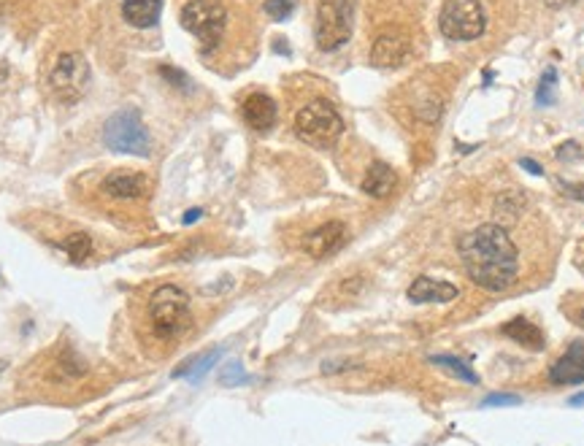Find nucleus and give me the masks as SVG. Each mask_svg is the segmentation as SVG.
Returning a JSON list of instances; mask_svg holds the SVG:
<instances>
[{"label": "nucleus", "mask_w": 584, "mask_h": 446, "mask_svg": "<svg viewBox=\"0 0 584 446\" xmlns=\"http://www.w3.org/2000/svg\"><path fill=\"white\" fill-rule=\"evenodd\" d=\"M460 260L471 281L487 293H503L520 278V249L498 222L479 225L460 238Z\"/></svg>", "instance_id": "nucleus-1"}, {"label": "nucleus", "mask_w": 584, "mask_h": 446, "mask_svg": "<svg viewBox=\"0 0 584 446\" xmlns=\"http://www.w3.org/2000/svg\"><path fill=\"white\" fill-rule=\"evenodd\" d=\"M146 322L154 339L179 341L192 327V308L189 295L176 284H163L149 295L146 303Z\"/></svg>", "instance_id": "nucleus-2"}, {"label": "nucleus", "mask_w": 584, "mask_h": 446, "mask_svg": "<svg viewBox=\"0 0 584 446\" xmlns=\"http://www.w3.org/2000/svg\"><path fill=\"white\" fill-rule=\"evenodd\" d=\"M295 133L298 139L306 141L308 146L327 149L341 139L344 133V119L339 108L333 106L327 98H314L295 114Z\"/></svg>", "instance_id": "nucleus-3"}, {"label": "nucleus", "mask_w": 584, "mask_h": 446, "mask_svg": "<svg viewBox=\"0 0 584 446\" xmlns=\"http://www.w3.org/2000/svg\"><path fill=\"white\" fill-rule=\"evenodd\" d=\"M182 25L198 38L203 52H214L228 30V6L225 0H185Z\"/></svg>", "instance_id": "nucleus-4"}, {"label": "nucleus", "mask_w": 584, "mask_h": 446, "mask_svg": "<svg viewBox=\"0 0 584 446\" xmlns=\"http://www.w3.org/2000/svg\"><path fill=\"white\" fill-rule=\"evenodd\" d=\"M354 8H357V0H320L317 3L314 38L322 52H336L352 38Z\"/></svg>", "instance_id": "nucleus-5"}, {"label": "nucleus", "mask_w": 584, "mask_h": 446, "mask_svg": "<svg viewBox=\"0 0 584 446\" xmlns=\"http://www.w3.org/2000/svg\"><path fill=\"white\" fill-rule=\"evenodd\" d=\"M103 143L117 154L146 157L152 152L149 133H146V127L141 122V114L136 108H122V111L108 117L106 124H103Z\"/></svg>", "instance_id": "nucleus-6"}, {"label": "nucleus", "mask_w": 584, "mask_h": 446, "mask_svg": "<svg viewBox=\"0 0 584 446\" xmlns=\"http://www.w3.org/2000/svg\"><path fill=\"white\" fill-rule=\"evenodd\" d=\"M438 28L452 41H477L487 28L484 6L479 0H446L438 14Z\"/></svg>", "instance_id": "nucleus-7"}, {"label": "nucleus", "mask_w": 584, "mask_h": 446, "mask_svg": "<svg viewBox=\"0 0 584 446\" xmlns=\"http://www.w3.org/2000/svg\"><path fill=\"white\" fill-rule=\"evenodd\" d=\"M49 84H52V90L62 103H76L87 90V84H90L87 57L81 52H62L54 62V68H52Z\"/></svg>", "instance_id": "nucleus-8"}, {"label": "nucleus", "mask_w": 584, "mask_h": 446, "mask_svg": "<svg viewBox=\"0 0 584 446\" xmlns=\"http://www.w3.org/2000/svg\"><path fill=\"white\" fill-rule=\"evenodd\" d=\"M411 30L406 25H385L379 28L373 35V44H370L368 60L376 68H400L403 62L411 57Z\"/></svg>", "instance_id": "nucleus-9"}, {"label": "nucleus", "mask_w": 584, "mask_h": 446, "mask_svg": "<svg viewBox=\"0 0 584 446\" xmlns=\"http://www.w3.org/2000/svg\"><path fill=\"white\" fill-rule=\"evenodd\" d=\"M444 90L436 87L428 78L411 81V95H409V114L416 122L436 124L444 114Z\"/></svg>", "instance_id": "nucleus-10"}, {"label": "nucleus", "mask_w": 584, "mask_h": 446, "mask_svg": "<svg viewBox=\"0 0 584 446\" xmlns=\"http://www.w3.org/2000/svg\"><path fill=\"white\" fill-rule=\"evenodd\" d=\"M344 241H346V225L333 219V222H325L308 233L303 238V252L314 260H325V257L336 254L344 247Z\"/></svg>", "instance_id": "nucleus-11"}, {"label": "nucleus", "mask_w": 584, "mask_h": 446, "mask_svg": "<svg viewBox=\"0 0 584 446\" xmlns=\"http://www.w3.org/2000/svg\"><path fill=\"white\" fill-rule=\"evenodd\" d=\"M100 189L114 200H141L149 195V179L139 170H111Z\"/></svg>", "instance_id": "nucleus-12"}, {"label": "nucleus", "mask_w": 584, "mask_h": 446, "mask_svg": "<svg viewBox=\"0 0 584 446\" xmlns=\"http://www.w3.org/2000/svg\"><path fill=\"white\" fill-rule=\"evenodd\" d=\"M241 117H244V122L249 124L255 133H268V130L276 124V117H279L276 100L265 93L246 95L244 103H241Z\"/></svg>", "instance_id": "nucleus-13"}, {"label": "nucleus", "mask_w": 584, "mask_h": 446, "mask_svg": "<svg viewBox=\"0 0 584 446\" xmlns=\"http://www.w3.org/2000/svg\"><path fill=\"white\" fill-rule=\"evenodd\" d=\"M552 385H584V341H573L549 368Z\"/></svg>", "instance_id": "nucleus-14"}, {"label": "nucleus", "mask_w": 584, "mask_h": 446, "mask_svg": "<svg viewBox=\"0 0 584 446\" xmlns=\"http://www.w3.org/2000/svg\"><path fill=\"white\" fill-rule=\"evenodd\" d=\"M457 298V287L449 281H438L431 276H419L409 287V300L411 303H449Z\"/></svg>", "instance_id": "nucleus-15"}, {"label": "nucleus", "mask_w": 584, "mask_h": 446, "mask_svg": "<svg viewBox=\"0 0 584 446\" xmlns=\"http://www.w3.org/2000/svg\"><path fill=\"white\" fill-rule=\"evenodd\" d=\"M501 333L508 336L511 341H517V344L525 346V349H530V352H541V349L547 346V339H544L541 327L530 322L527 317H514V319L503 322Z\"/></svg>", "instance_id": "nucleus-16"}, {"label": "nucleus", "mask_w": 584, "mask_h": 446, "mask_svg": "<svg viewBox=\"0 0 584 446\" xmlns=\"http://www.w3.org/2000/svg\"><path fill=\"white\" fill-rule=\"evenodd\" d=\"M163 0H122V19L130 28H154L160 22Z\"/></svg>", "instance_id": "nucleus-17"}, {"label": "nucleus", "mask_w": 584, "mask_h": 446, "mask_svg": "<svg viewBox=\"0 0 584 446\" xmlns=\"http://www.w3.org/2000/svg\"><path fill=\"white\" fill-rule=\"evenodd\" d=\"M392 187H395V170L382 160H373L366 170V176H363V192L370 195V198L382 200L392 192Z\"/></svg>", "instance_id": "nucleus-18"}, {"label": "nucleus", "mask_w": 584, "mask_h": 446, "mask_svg": "<svg viewBox=\"0 0 584 446\" xmlns=\"http://www.w3.org/2000/svg\"><path fill=\"white\" fill-rule=\"evenodd\" d=\"M525 209V198L520 195V192H503L501 198H498V203H495V214H498V225L501 228H508V225H514L517 219H520V214H522Z\"/></svg>", "instance_id": "nucleus-19"}, {"label": "nucleus", "mask_w": 584, "mask_h": 446, "mask_svg": "<svg viewBox=\"0 0 584 446\" xmlns=\"http://www.w3.org/2000/svg\"><path fill=\"white\" fill-rule=\"evenodd\" d=\"M60 249L68 254V260L78 265V262H84L90 254H93V238H90L87 233L76 230V233H71V235L62 238Z\"/></svg>", "instance_id": "nucleus-20"}, {"label": "nucleus", "mask_w": 584, "mask_h": 446, "mask_svg": "<svg viewBox=\"0 0 584 446\" xmlns=\"http://www.w3.org/2000/svg\"><path fill=\"white\" fill-rule=\"evenodd\" d=\"M216 360H219V352H209V354H203L200 360H187L185 365H179V368L173 370V376H182V373H187L189 370V379L192 382H200L206 373H209V368L214 365Z\"/></svg>", "instance_id": "nucleus-21"}, {"label": "nucleus", "mask_w": 584, "mask_h": 446, "mask_svg": "<svg viewBox=\"0 0 584 446\" xmlns=\"http://www.w3.org/2000/svg\"><path fill=\"white\" fill-rule=\"evenodd\" d=\"M436 365H441V368H449L457 379H462L465 385H477V373L468 368L462 360H457V357H452V354H436V357H431Z\"/></svg>", "instance_id": "nucleus-22"}, {"label": "nucleus", "mask_w": 584, "mask_h": 446, "mask_svg": "<svg viewBox=\"0 0 584 446\" xmlns=\"http://www.w3.org/2000/svg\"><path fill=\"white\" fill-rule=\"evenodd\" d=\"M557 100V71L554 68H547L544 76H541V84H538V106H552Z\"/></svg>", "instance_id": "nucleus-23"}, {"label": "nucleus", "mask_w": 584, "mask_h": 446, "mask_svg": "<svg viewBox=\"0 0 584 446\" xmlns=\"http://www.w3.org/2000/svg\"><path fill=\"white\" fill-rule=\"evenodd\" d=\"M84 370H87L84 360H78L74 352L60 354V360H57V373H60L62 379H81ZM60 376H57V379H60Z\"/></svg>", "instance_id": "nucleus-24"}, {"label": "nucleus", "mask_w": 584, "mask_h": 446, "mask_svg": "<svg viewBox=\"0 0 584 446\" xmlns=\"http://www.w3.org/2000/svg\"><path fill=\"white\" fill-rule=\"evenodd\" d=\"M262 8L274 22H284L298 8V0H262Z\"/></svg>", "instance_id": "nucleus-25"}, {"label": "nucleus", "mask_w": 584, "mask_h": 446, "mask_svg": "<svg viewBox=\"0 0 584 446\" xmlns=\"http://www.w3.org/2000/svg\"><path fill=\"white\" fill-rule=\"evenodd\" d=\"M563 308H566V317H568L571 322L584 330V298L582 295H573V298H568V300H563Z\"/></svg>", "instance_id": "nucleus-26"}, {"label": "nucleus", "mask_w": 584, "mask_h": 446, "mask_svg": "<svg viewBox=\"0 0 584 446\" xmlns=\"http://www.w3.org/2000/svg\"><path fill=\"white\" fill-rule=\"evenodd\" d=\"M219 382L225 387H235V385H246L249 376H246V370L241 368V363H230L228 368L219 373Z\"/></svg>", "instance_id": "nucleus-27"}, {"label": "nucleus", "mask_w": 584, "mask_h": 446, "mask_svg": "<svg viewBox=\"0 0 584 446\" xmlns=\"http://www.w3.org/2000/svg\"><path fill=\"white\" fill-rule=\"evenodd\" d=\"M554 184H557V189H560L566 198L584 203V184H573V182H563V179H557Z\"/></svg>", "instance_id": "nucleus-28"}, {"label": "nucleus", "mask_w": 584, "mask_h": 446, "mask_svg": "<svg viewBox=\"0 0 584 446\" xmlns=\"http://www.w3.org/2000/svg\"><path fill=\"white\" fill-rule=\"evenodd\" d=\"M160 74H163V78H165V81H173L176 87H189L187 76L182 74V71H176V68H168V65H163V68H160Z\"/></svg>", "instance_id": "nucleus-29"}, {"label": "nucleus", "mask_w": 584, "mask_h": 446, "mask_svg": "<svg viewBox=\"0 0 584 446\" xmlns=\"http://www.w3.org/2000/svg\"><path fill=\"white\" fill-rule=\"evenodd\" d=\"M557 157H560V160H582V149H579L573 141H568V143H563V146L557 149Z\"/></svg>", "instance_id": "nucleus-30"}, {"label": "nucleus", "mask_w": 584, "mask_h": 446, "mask_svg": "<svg viewBox=\"0 0 584 446\" xmlns=\"http://www.w3.org/2000/svg\"><path fill=\"white\" fill-rule=\"evenodd\" d=\"M481 406H520V398L517 395H490V398H484Z\"/></svg>", "instance_id": "nucleus-31"}, {"label": "nucleus", "mask_w": 584, "mask_h": 446, "mask_svg": "<svg viewBox=\"0 0 584 446\" xmlns=\"http://www.w3.org/2000/svg\"><path fill=\"white\" fill-rule=\"evenodd\" d=\"M520 165H522V170L533 173V176H544V168L538 165L536 160H530V157H522V160H520Z\"/></svg>", "instance_id": "nucleus-32"}, {"label": "nucleus", "mask_w": 584, "mask_h": 446, "mask_svg": "<svg viewBox=\"0 0 584 446\" xmlns=\"http://www.w3.org/2000/svg\"><path fill=\"white\" fill-rule=\"evenodd\" d=\"M200 216H203V211H200V209H192V211H187V214L182 216V222H185V225H192V222H198Z\"/></svg>", "instance_id": "nucleus-33"}, {"label": "nucleus", "mask_w": 584, "mask_h": 446, "mask_svg": "<svg viewBox=\"0 0 584 446\" xmlns=\"http://www.w3.org/2000/svg\"><path fill=\"white\" fill-rule=\"evenodd\" d=\"M573 262H576V268L584 274V244H579V249H576V257H573Z\"/></svg>", "instance_id": "nucleus-34"}, {"label": "nucleus", "mask_w": 584, "mask_h": 446, "mask_svg": "<svg viewBox=\"0 0 584 446\" xmlns=\"http://www.w3.org/2000/svg\"><path fill=\"white\" fill-rule=\"evenodd\" d=\"M547 6H552V8H563V6H573V3H579V0H544Z\"/></svg>", "instance_id": "nucleus-35"}, {"label": "nucleus", "mask_w": 584, "mask_h": 446, "mask_svg": "<svg viewBox=\"0 0 584 446\" xmlns=\"http://www.w3.org/2000/svg\"><path fill=\"white\" fill-rule=\"evenodd\" d=\"M571 406H584V395H573V398H571Z\"/></svg>", "instance_id": "nucleus-36"}]
</instances>
